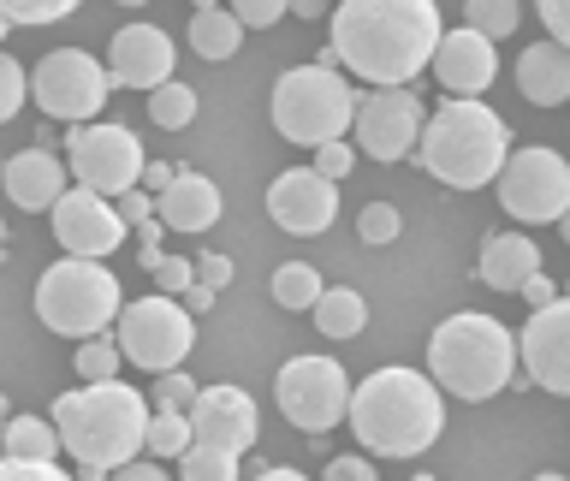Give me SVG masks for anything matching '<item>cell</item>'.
Wrapping results in <instances>:
<instances>
[{"label": "cell", "mask_w": 570, "mask_h": 481, "mask_svg": "<svg viewBox=\"0 0 570 481\" xmlns=\"http://www.w3.org/2000/svg\"><path fill=\"white\" fill-rule=\"evenodd\" d=\"M214 297H220V292H214V285H203V279H196L190 292H185V310H190V315H203V310H214Z\"/></svg>", "instance_id": "c3c4849f"}, {"label": "cell", "mask_w": 570, "mask_h": 481, "mask_svg": "<svg viewBox=\"0 0 570 481\" xmlns=\"http://www.w3.org/2000/svg\"><path fill=\"white\" fill-rule=\"evenodd\" d=\"M114 89H119L114 71H107L89 48H53L30 71V101L42 107L48 119H66V125H89Z\"/></svg>", "instance_id": "ba28073f"}, {"label": "cell", "mask_w": 570, "mask_h": 481, "mask_svg": "<svg viewBox=\"0 0 570 481\" xmlns=\"http://www.w3.org/2000/svg\"><path fill=\"white\" fill-rule=\"evenodd\" d=\"M517 356H523L529 381L570 399V297L547 303L523 321V338H517Z\"/></svg>", "instance_id": "2e32d148"}, {"label": "cell", "mask_w": 570, "mask_h": 481, "mask_svg": "<svg viewBox=\"0 0 570 481\" xmlns=\"http://www.w3.org/2000/svg\"><path fill=\"white\" fill-rule=\"evenodd\" d=\"M66 167L83 190L101 196H125L131 185H142V143L131 125H71L66 131Z\"/></svg>", "instance_id": "7c38bea8"}, {"label": "cell", "mask_w": 570, "mask_h": 481, "mask_svg": "<svg viewBox=\"0 0 570 481\" xmlns=\"http://www.w3.org/2000/svg\"><path fill=\"white\" fill-rule=\"evenodd\" d=\"M119 214H125V226H142V220H155V190H125L119 196Z\"/></svg>", "instance_id": "7bdbcfd3"}, {"label": "cell", "mask_w": 570, "mask_h": 481, "mask_svg": "<svg viewBox=\"0 0 570 481\" xmlns=\"http://www.w3.org/2000/svg\"><path fill=\"white\" fill-rule=\"evenodd\" d=\"M321 481H381V475H374L368 458H333L327 470H321Z\"/></svg>", "instance_id": "b9f144b4"}, {"label": "cell", "mask_w": 570, "mask_h": 481, "mask_svg": "<svg viewBox=\"0 0 570 481\" xmlns=\"http://www.w3.org/2000/svg\"><path fill=\"white\" fill-rule=\"evenodd\" d=\"M173 178H178V167H167V160H149V167H142V190H173Z\"/></svg>", "instance_id": "7dc6e473"}, {"label": "cell", "mask_w": 570, "mask_h": 481, "mask_svg": "<svg viewBox=\"0 0 570 481\" xmlns=\"http://www.w3.org/2000/svg\"><path fill=\"white\" fill-rule=\"evenodd\" d=\"M0 440H7V422H0Z\"/></svg>", "instance_id": "680465c9"}, {"label": "cell", "mask_w": 570, "mask_h": 481, "mask_svg": "<svg viewBox=\"0 0 570 481\" xmlns=\"http://www.w3.org/2000/svg\"><path fill=\"white\" fill-rule=\"evenodd\" d=\"M149 119L160 125V131H185V125L196 119V89L167 78L160 89H149Z\"/></svg>", "instance_id": "f1b7e54d"}, {"label": "cell", "mask_w": 570, "mask_h": 481, "mask_svg": "<svg viewBox=\"0 0 570 481\" xmlns=\"http://www.w3.org/2000/svg\"><path fill=\"white\" fill-rule=\"evenodd\" d=\"M517 18H523L517 0H463V24H475L481 36H493V42H505L517 30Z\"/></svg>", "instance_id": "1f68e13d"}, {"label": "cell", "mask_w": 570, "mask_h": 481, "mask_svg": "<svg viewBox=\"0 0 570 481\" xmlns=\"http://www.w3.org/2000/svg\"><path fill=\"white\" fill-rule=\"evenodd\" d=\"M0 481H78V475H66L60 463H24V458L0 452Z\"/></svg>", "instance_id": "74e56055"}, {"label": "cell", "mask_w": 570, "mask_h": 481, "mask_svg": "<svg viewBox=\"0 0 570 481\" xmlns=\"http://www.w3.org/2000/svg\"><path fill=\"white\" fill-rule=\"evenodd\" d=\"M493 190H499V208H505L511 220L559 226V214L570 208V160L559 149H541V143L511 149L505 173L493 178Z\"/></svg>", "instance_id": "30bf717a"}, {"label": "cell", "mask_w": 570, "mask_h": 481, "mask_svg": "<svg viewBox=\"0 0 570 481\" xmlns=\"http://www.w3.org/2000/svg\"><path fill=\"white\" fill-rule=\"evenodd\" d=\"M475 274L493 292H523V279L541 274V244L523 238V232H488V244L475 256Z\"/></svg>", "instance_id": "7402d4cb"}, {"label": "cell", "mask_w": 570, "mask_h": 481, "mask_svg": "<svg viewBox=\"0 0 570 481\" xmlns=\"http://www.w3.org/2000/svg\"><path fill=\"white\" fill-rule=\"evenodd\" d=\"M422 96L410 84H374L356 96V143H363V155L374 160H410L416 155V143H422Z\"/></svg>", "instance_id": "4fadbf2b"}, {"label": "cell", "mask_w": 570, "mask_h": 481, "mask_svg": "<svg viewBox=\"0 0 570 481\" xmlns=\"http://www.w3.org/2000/svg\"><path fill=\"white\" fill-rule=\"evenodd\" d=\"M107 481H173L167 470H160V463L155 458H131V463H119V470L114 475H107Z\"/></svg>", "instance_id": "f6af8a7d"}, {"label": "cell", "mask_w": 570, "mask_h": 481, "mask_svg": "<svg viewBox=\"0 0 570 481\" xmlns=\"http://www.w3.org/2000/svg\"><path fill=\"white\" fill-rule=\"evenodd\" d=\"M267 292H274V303H279V310H315L327 285H321V274H315L309 262H285V267H274V279H267Z\"/></svg>", "instance_id": "4316f807"}, {"label": "cell", "mask_w": 570, "mask_h": 481, "mask_svg": "<svg viewBox=\"0 0 570 481\" xmlns=\"http://www.w3.org/2000/svg\"><path fill=\"white\" fill-rule=\"evenodd\" d=\"M114 338H119L125 363H137V369H149V374H167V369L185 363L190 345H196V315L178 297L155 292V297L125 303L119 321H114Z\"/></svg>", "instance_id": "9c48e42d"}, {"label": "cell", "mask_w": 570, "mask_h": 481, "mask_svg": "<svg viewBox=\"0 0 570 481\" xmlns=\"http://www.w3.org/2000/svg\"><path fill=\"white\" fill-rule=\"evenodd\" d=\"M190 428L203 445H220V452H256V434H262V416H256V399L244 386H203L190 404Z\"/></svg>", "instance_id": "ac0fdd59"}, {"label": "cell", "mask_w": 570, "mask_h": 481, "mask_svg": "<svg viewBox=\"0 0 570 481\" xmlns=\"http://www.w3.org/2000/svg\"><path fill=\"white\" fill-rule=\"evenodd\" d=\"M173 66H178V48L160 24H125V30H114V42H107V71H114V84L137 89V96H149V89L167 84Z\"/></svg>", "instance_id": "e0dca14e"}, {"label": "cell", "mask_w": 570, "mask_h": 481, "mask_svg": "<svg viewBox=\"0 0 570 481\" xmlns=\"http://www.w3.org/2000/svg\"><path fill=\"white\" fill-rule=\"evenodd\" d=\"M416 481H440V475H416Z\"/></svg>", "instance_id": "6f0895ef"}, {"label": "cell", "mask_w": 570, "mask_h": 481, "mask_svg": "<svg viewBox=\"0 0 570 481\" xmlns=\"http://www.w3.org/2000/svg\"><path fill=\"white\" fill-rule=\"evenodd\" d=\"M196 279L220 292V285L232 279V256H220V249H203V256H196Z\"/></svg>", "instance_id": "ee69618b"}, {"label": "cell", "mask_w": 570, "mask_h": 481, "mask_svg": "<svg viewBox=\"0 0 570 481\" xmlns=\"http://www.w3.org/2000/svg\"><path fill=\"white\" fill-rule=\"evenodd\" d=\"M149 279H155L167 297H185L190 285H196V262H185V256H160V267H155Z\"/></svg>", "instance_id": "8d00e7d4"}, {"label": "cell", "mask_w": 570, "mask_h": 481, "mask_svg": "<svg viewBox=\"0 0 570 481\" xmlns=\"http://www.w3.org/2000/svg\"><path fill=\"white\" fill-rule=\"evenodd\" d=\"M434 78L445 96H481L493 78H499V48L493 36H481L475 24H458L440 36L434 48Z\"/></svg>", "instance_id": "d6986e66"}, {"label": "cell", "mask_w": 570, "mask_h": 481, "mask_svg": "<svg viewBox=\"0 0 570 481\" xmlns=\"http://www.w3.org/2000/svg\"><path fill=\"white\" fill-rule=\"evenodd\" d=\"M356 96L363 89H351L338 78V66H292L285 78L274 84V131L285 143H303V149H321V143L345 137L356 125Z\"/></svg>", "instance_id": "8992f818"}, {"label": "cell", "mask_w": 570, "mask_h": 481, "mask_svg": "<svg viewBox=\"0 0 570 481\" xmlns=\"http://www.w3.org/2000/svg\"><path fill=\"white\" fill-rule=\"evenodd\" d=\"M66 173H71V167H66L53 149H18L7 167H0V185H7V196H12L24 214H48V208L71 190Z\"/></svg>", "instance_id": "ffe728a7"}, {"label": "cell", "mask_w": 570, "mask_h": 481, "mask_svg": "<svg viewBox=\"0 0 570 481\" xmlns=\"http://www.w3.org/2000/svg\"><path fill=\"white\" fill-rule=\"evenodd\" d=\"M114 7H149V0H114Z\"/></svg>", "instance_id": "9f6ffc18"}, {"label": "cell", "mask_w": 570, "mask_h": 481, "mask_svg": "<svg viewBox=\"0 0 570 481\" xmlns=\"http://www.w3.org/2000/svg\"><path fill=\"white\" fill-rule=\"evenodd\" d=\"M315 167L327 173V178H345L356 167V149H351L345 137H333V143H321V149H315Z\"/></svg>", "instance_id": "ab89813d"}, {"label": "cell", "mask_w": 570, "mask_h": 481, "mask_svg": "<svg viewBox=\"0 0 570 481\" xmlns=\"http://www.w3.org/2000/svg\"><path fill=\"white\" fill-rule=\"evenodd\" d=\"M196 392H203V386H196L185 369H167V374H155L149 404H155V410H190V404H196Z\"/></svg>", "instance_id": "836d02e7"}, {"label": "cell", "mask_w": 570, "mask_h": 481, "mask_svg": "<svg viewBox=\"0 0 570 481\" xmlns=\"http://www.w3.org/2000/svg\"><path fill=\"white\" fill-rule=\"evenodd\" d=\"M7 30H12V18H7V12H0V42H7Z\"/></svg>", "instance_id": "11a10c76"}, {"label": "cell", "mask_w": 570, "mask_h": 481, "mask_svg": "<svg viewBox=\"0 0 570 481\" xmlns=\"http://www.w3.org/2000/svg\"><path fill=\"white\" fill-rule=\"evenodd\" d=\"M119 338H78V356H71V369H78V381H119Z\"/></svg>", "instance_id": "4dcf8cb0"}, {"label": "cell", "mask_w": 570, "mask_h": 481, "mask_svg": "<svg viewBox=\"0 0 570 481\" xmlns=\"http://www.w3.org/2000/svg\"><path fill=\"white\" fill-rule=\"evenodd\" d=\"M440 36L434 0H338L327 48L363 84H410L434 66Z\"/></svg>", "instance_id": "6da1fadb"}, {"label": "cell", "mask_w": 570, "mask_h": 481, "mask_svg": "<svg viewBox=\"0 0 570 481\" xmlns=\"http://www.w3.org/2000/svg\"><path fill=\"white\" fill-rule=\"evenodd\" d=\"M529 481H570V475H559V470H541V475H529Z\"/></svg>", "instance_id": "f5cc1de1"}, {"label": "cell", "mask_w": 570, "mask_h": 481, "mask_svg": "<svg viewBox=\"0 0 570 481\" xmlns=\"http://www.w3.org/2000/svg\"><path fill=\"white\" fill-rule=\"evenodd\" d=\"M178 481H238V452H220V445L196 440L185 458H178Z\"/></svg>", "instance_id": "f546056e"}, {"label": "cell", "mask_w": 570, "mask_h": 481, "mask_svg": "<svg viewBox=\"0 0 570 481\" xmlns=\"http://www.w3.org/2000/svg\"><path fill=\"white\" fill-rule=\"evenodd\" d=\"M0 452L24 458V463H53L66 445H60V428H48L42 416H7V440H0Z\"/></svg>", "instance_id": "484cf974"}, {"label": "cell", "mask_w": 570, "mask_h": 481, "mask_svg": "<svg viewBox=\"0 0 570 481\" xmlns=\"http://www.w3.org/2000/svg\"><path fill=\"white\" fill-rule=\"evenodd\" d=\"M351 434L363 440V452L381 458H422L428 445L445 434V392L434 374L422 369H374L368 381L351 386Z\"/></svg>", "instance_id": "3957f363"}, {"label": "cell", "mask_w": 570, "mask_h": 481, "mask_svg": "<svg viewBox=\"0 0 570 481\" xmlns=\"http://www.w3.org/2000/svg\"><path fill=\"white\" fill-rule=\"evenodd\" d=\"M196 445V428H190V410H155L149 416V458H185Z\"/></svg>", "instance_id": "83f0119b"}, {"label": "cell", "mask_w": 570, "mask_h": 481, "mask_svg": "<svg viewBox=\"0 0 570 481\" xmlns=\"http://www.w3.org/2000/svg\"><path fill=\"white\" fill-rule=\"evenodd\" d=\"M559 238H564V249H570V208L559 214Z\"/></svg>", "instance_id": "816d5d0a"}, {"label": "cell", "mask_w": 570, "mask_h": 481, "mask_svg": "<svg viewBox=\"0 0 570 481\" xmlns=\"http://www.w3.org/2000/svg\"><path fill=\"white\" fill-rule=\"evenodd\" d=\"M523 303H534V310H547V303H559V285H552L547 274H529L523 279V292H517Z\"/></svg>", "instance_id": "bcb514c9"}, {"label": "cell", "mask_w": 570, "mask_h": 481, "mask_svg": "<svg viewBox=\"0 0 570 481\" xmlns=\"http://www.w3.org/2000/svg\"><path fill=\"white\" fill-rule=\"evenodd\" d=\"M428 374L440 381V392L452 399H499L517 381V333L493 315H445L434 333H428Z\"/></svg>", "instance_id": "5b68a950"}, {"label": "cell", "mask_w": 570, "mask_h": 481, "mask_svg": "<svg viewBox=\"0 0 570 481\" xmlns=\"http://www.w3.org/2000/svg\"><path fill=\"white\" fill-rule=\"evenodd\" d=\"M7 238H12V232H7V220H0V256H7Z\"/></svg>", "instance_id": "db71d44e"}, {"label": "cell", "mask_w": 570, "mask_h": 481, "mask_svg": "<svg viewBox=\"0 0 570 481\" xmlns=\"http://www.w3.org/2000/svg\"><path fill=\"white\" fill-rule=\"evenodd\" d=\"M30 101V71L12 60V53H0V125L18 119V107Z\"/></svg>", "instance_id": "e575fe53"}, {"label": "cell", "mask_w": 570, "mask_h": 481, "mask_svg": "<svg viewBox=\"0 0 570 481\" xmlns=\"http://www.w3.org/2000/svg\"><path fill=\"white\" fill-rule=\"evenodd\" d=\"M399 226H404V220H399V208H392V203H368L363 214H356V238L374 244V249L399 238Z\"/></svg>", "instance_id": "d590c367"}, {"label": "cell", "mask_w": 570, "mask_h": 481, "mask_svg": "<svg viewBox=\"0 0 570 481\" xmlns=\"http://www.w3.org/2000/svg\"><path fill=\"white\" fill-rule=\"evenodd\" d=\"M155 220L167 232H185V238H196V232H208L214 220H220V185L203 173H185L178 167L173 190L155 196Z\"/></svg>", "instance_id": "44dd1931"}, {"label": "cell", "mask_w": 570, "mask_h": 481, "mask_svg": "<svg viewBox=\"0 0 570 481\" xmlns=\"http://www.w3.org/2000/svg\"><path fill=\"white\" fill-rule=\"evenodd\" d=\"M267 214L279 232L292 238H315L338 220V178H327L321 167H292L267 185Z\"/></svg>", "instance_id": "9a60e30c"}, {"label": "cell", "mask_w": 570, "mask_h": 481, "mask_svg": "<svg viewBox=\"0 0 570 481\" xmlns=\"http://www.w3.org/2000/svg\"><path fill=\"white\" fill-rule=\"evenodd\" d=\"M274 399L285 410V422L303 434H327L351 416V374L333 356H292L274 374Z\"/></svg>", "instance_id": "8fae6325"}, {"label": "cell", "mask_w": 570, "mask_h": 481, "mask_svg": "<svg viewBox=\"0 0 570 481\" xmlns=\"http://www.w3.org/2000/svg\"><path fill=\"white\" fill-rule=\"evenodd\" d=\"M416 167L428 178L452 190H481L505 173L511 160V125L493 114L481 96H445L422 125V143H416Z\"/></svg>", "instance_id": "277c9868"}, {"label": "cell", "mask_w": 570, "mask_h": 481, "mask_svg": "<svg viewBox=\"0 0 570 481\" xmlns=\"http://www.w3.org/2000/svg\"><path fill=\"white\" fill-rule=\"evenodd\" d=\"M517 89H523L534 107H564L570 101V48L552 42V36L523 48V60H517Z\"/></svg>", "instance_id": "603a6c76"}, {"label": "cell", "mask_w": 570, "mask_h": 481, "mask_svg": "<svg viewBox=\"0 0 570 481\" xmlns=\"http://www.w3.org/2000/svg\"><path fill=\"white\" fill-rule=\"evenodd\" d=\"M292 12L297 18H321V12H327V0H292Z\"/></svg>", "instance_id": "681fc988"}, {"label": "cell", "mask_w": 570, "mask_h": 481, "mask_svg": "<svg viewBox=\"0 0 570 481\" xmlns=\"http://www.w3.org/2000/svg\"><path fill=\"white\" fill-rule=\"evenodd\" d=\"M119 310H125L119 279L89 256H66V262L42 267V279H36V315H42L48 333L101 338L119 321Z\"/></svg>", "instance_id": "52a82bcc"}, {"label": "cell", "mask_w": 570, "mask_h": 481, "mask_svg": "<svg viewBox=\"0 0 570 481\" xmlns=\"http://www.w3.org/2000/svg\"><path fill=\"white\" fill-rule=\"evenodd\" d=\"M534 12H541V24H547L552 42L570 48V0H534Z\"/></svg>", "instance_id": "60d3db41"}, {"label": "cell", "mask_w": 570, "mask_h": 481, "mask_svg": "<svg viewBox=\"0 0 570 481\" xmlns=\"http://www.w3.org/2000/svg\"><path fill=\"white\" fill-rule=\"evenodd\" d=\"M256 481H309V475H297V470H262Z\"/></svg>", "instance_id": "f907efd6"}, {"label": "cell", "mask_w": 570, "mask_h": 481, "mask_svg": "<svg viewBox=\"0 0 570 481\" xmlns=\"http://www.w3.org/2000/svg\"><path fill=\"white\" fill-rule=\"evenodd\" d=\"M48 214H53V238L66 244V256H89V262H107L125 244V232H131L119 203H107L101 190H83V185L66 190Z\"/></svg>", "instance_id": "5bb4252c"}, {"label": "cell", "mask_w": 570, "mask_h": 481, "mask_svg": "<svg viewBox=\"0 0 570 481\" xmlns=\"http://www.w3.org/2000/svg\"><path fill=\"white\" fill-rule=\"evenodd\" d=\"M309 315H315V333H327V338H363V327H368V303L351 285H327Z\"/></svg>", "instance_id": "d4e9b609"}, {"label": "cell", "mask_w": 570, "mask_h": 481, "mask_svg": "<svg viewBox=\"0 0 570 481\" xmlns=\"http://www.w3.org/2000/svg\"><path fill=\"white\" fill-rule=\"evenodd\" d=\"M244 48V18L232 7H196L190 12V53L203 60H232Z\"/></svg>", "instance_id": "cb8c5ba5"}, {"label": "cell", "mask_w": 570, "mask_h": 481, "mask_svg": "<svg viewBox=\"0 0 570 481\" xmlns=\"http://www.w3.org/2000/svg\"><path fill=\"white\" fill-rule=\"evenodd\" d=\"M83 0H0V12L12 18V24H60V18H71Z\"/></svg>", "instance_id": "d6a6232c"}, {"label": "cell", "mask_w": 570, "mask_h": 481, "mask_svg": "<svg viewBox=\"0 0 570 481\" xmlns=\"http://www.w3.org/2000/svg\"><path fill=\"white\" fill-rule=\"evenodd\" d=\"M285 7H292V0H232V12L244 18V30H267V24H279Z\"/></svg>", "instance_id": "f35d334b"}, {"label": "cell", "mask_w": 570, "mask_h": 481, "mask_svg": "<svg viewBox=\"0 0 570 481\" xmlns=\"http://www.w3.org/2000/svg\"><path fill=\"white\" fill-rule=\"evenodd\" d=\"M149 416L155 404L125 381H89L53 399V428H60V445L78 463V481H107L119 463L142 458Z\"/></svg>", "instance_id": "7a4b0ae2"}]
</instances>
